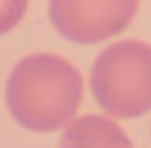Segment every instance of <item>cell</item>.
Listing matches in <instances>:
<instances>
[{
  "label": "cell",
  "instance_id": "1",
  "mask_svg": "<svg viewBox=\"0 0 151 148\" xmlns=\"http://www.w3.org/2000/svg\"><path fill=\"white\" fill-rule=\"evenodd\" d=\"M82 101V74L74 64L53 53H32L21 58L5 85L11 117L32 132H53L66 127Z\"/></svg>",
  "mask_w": 151,
  "mask_h": 148
},
{
  "label": "cell",
  "instance_id": "2",
  "mask_svg": "<svg viewBox=\"0 0 151 148\" xmlns=\"http://www.w3.org/2000/svg\"><path fill=\"white\" fill-rule=\"evenodd\" d=\"M90 90L109 117L135 119L151 111V45L141 40L109 45L93 64Z\"/></svg>",
  "mask_w": 151,
  "mask_h": 148
},
{
  "label": "cell",
  "instance_id": "3",
  "mask_svg": "<svg viewBox=\"0 0 151 148\" xmlns=\"http://www.w3.org/2000/svg\"><path fill=\"white\" fill-rule=\"evenodd\" d=\"M138 0H50V24L72 42H101L122 32Z\"/></svg>",
  "mask_w": 151,
  "mask_h": 148
},
{
  "label": "cell",
  "instance_id": "4",
  "mask_svg": "<svg viewBox=\"0 0 151 148\" xmlns=\"http://www.w3.org/2000/svg\"><path fill=\"white\" fill-rule=\"evenodd\" d=\"M58 148H133L125 130L109 117H77L66 124Z\"/></svg>",
  "mask_w": 151,
  "mask_h": 148
},
{
  "label": "cell",
  "instance_id": "5",
  "mask_svg": "<svg viewBox=\"0 0 151 148\" xmlns=\"http://www.w3.org/2000/svg\"><path fill=\"white\" fill-rule=\"evenodd\" d=\"M27 3L29 0H0V34L11 32L21 21V16L27 11Z\"/></svg>",
  "mask_w": 151,
  "mask_h": 148
}]
</instances>
